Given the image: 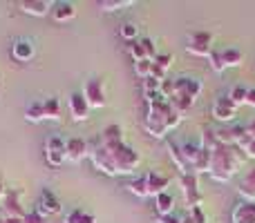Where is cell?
<instances>
[{"label": "cell", "instance_id": "1", "mask_svg": "<svg viewBox=\"0 0 255 223\" xmlns=\"http://www.w3.org/2000/svg\"><path fill=\"white\" fill-rule=\"evenodd\" d=\"M150 110H148V116H145L143 125L148 130L150 136L154 139H163L170 130H175L181 121V114L175 110V107L168 103V98H163L161 94H157L154 98L148 101Z\"/></svg>", "mask_w": 255, "mask_h": 223}, {"label": "cell", "instance_id": "2", "mask_svg": "<svg viewBox=\"0 0 255 223\" xmlns=\"http://www.w3.org/2000/svg\"><path fill=\"white\" fill-rule=\"evenodd\" d=\"M247 154L240 152L238 145H224L217 143L211 152V167H208V174L213 176L220 183H226L235 176V172L240 170V165L244 163Z\"/></svg>", "mask_w": 255, "mask_h": 223}, {"label": "cell", "instance_id": "3", "mask_svg": "<svg viewBox=\"0 0 255 223\" xmlns=\"http://www.w3.org/2000/svg\"><path fill=\"white\" fill-rule=\"evenodd\" d=\"M202 94V80L193 78V76H179L175 80H163L161 83V96L163 98H195Z\"/></svg>", "mask_w": 255, "mask_h": 223}, {"label": "cell", "instance_id": "4", "mask_svg": "<svg viewBox=\"0 0 255 223\" xmlns=\"http://www.w3.org/2000/svg\"><path fill=\"white\" fill-rule=\"evenodd\" d=\"M112 152V161H115L117 174H130L136 165H139V154L126 143H119L117 148L110 149Z\"/></svg>", "mask_w": 255, "mask_h": 223}, {"label": "cell", "instance_id": "5", "mask_svg": "<svg viewBox=\"0 0 255 223\" xmlns=\"http://www.w3.org/2000/svg\"><path fill=\"white\" fill-rule=\"evenodd\" d=\"M90 156H92L94 167H97V170H101L103 174H110V176L117 174L115 161H112V152L101 143V141H97V145L90 149Z\"/></svg>", "mask_w": 255, "mask_h": 223}, {"label": "cell", "instance_id": "6", "mask_svg": "<svg viewBox=\"0 0 255 223\" xmlns=\"http://www.w3.org/2000/svg\"><path fill=\"white\" fill-rule=\"evenodd\" d=\"M83 96L85 101H88L90 110L92 107H97V110H101V107H106V87H103V80L101 78H92L85 83L83 87Z\"/></svg>", "mask_w": 255, "mask_h": 223}, {"label": "cell", "instance_id": "7", "mask_svg": "<svg viewBox=\"0 0 255 223\" xmlns=\"http://www.w3.org/2000/svg\"><path fill=\"white\" fill-rule=\"evenodd\" d=\"M188 52L195 54V56H211V52H213V34H208V31H195V34H190Z\"/></svg>", "mask_w": 255, "mask_h": 223}, {"label": "cell", "instance_id": "8", "mask_svg": "<svg viewBox=\"0 0 255 223\" xmlns=\"http://www.w3.org/2000/svg\"><path fill=\"white\" fill-rule=\"evenodd\" d=\"M181 190H184L186 203H188L190 208L202 206V194H199L197 176H195V172H190V174H181Z\"/></svg>", "mask_w": 255, "mask_h": 223}, {"label": "cell", "instance_id": "9", "mask_svg": "<svg viewBox=\"0 0 255 223\" xmlns=\"http://www.w3.org/2000/svg\"><path fill=\"white\" fill-rule=\"evenodd\" d=\"M235 114H238V105H235L233 101H231L229 96L224 98H217L215 105H213V116L217 118V121L226 123V121H233Z\"/></svg>", "mask_w": 255, "mask_h": 223}, {"label": "cell", "instance_id": "10", "mask_svg": "<svg viewBox=\"0 0 255 223\" xmlns=\"http://www.w3.org/2000/svg\"><path fill=\"white\" fill-rule=\"evenodd\" d=\"M70 112H72V118L74 121H88V116H90V105H88V101H85V96H83V92H74L70 96Z\"/></svg>", "mask_w": 255, "mask_h": 223}, {"label": "cell", "instance_id": "11", "mask_svg": "<svg viewBox=\"0 0 255 223\" xmlns=\"http://www.w3.org/2000/svg\"><path fill=\"white\" fill-rule=\"evenodd\" d=\"M90 154V148L83 139H70L65 141V156L70 161H83L85 156Z\"/></svg>", "mask_w": 255, "mask_h": 223}, {"label": "cell", "instance_id": "12", "mask_svg": "<svg viewBox=\"0 0 255 223\" xmlns=\"http://www.w3.org/2000/svg\"><path fill=\"white\" fill-rule=\"evenodd\" d=\"M34 54H36L34 43H31V40H27V38H18L16 43L11 45V56L16 58L18 63L31 61V58H34Z\"/></svg>", "mask_w": 255, "mask_h": 223}, {"label": "cell", "instance_id": "13", "mask_svg": "<svg viewBox=\"0 0 255 223\" xmlns=\"http://www.w3.org/2000/svg\"><path fill=\"white\" fill-rule=\"evenodd\" d=\"M38 212L40 215H56V212H61V201H58V197L52 192V190H43V194H40V201H38Z\"/></svg>", "mask_w": 255, "mask_h": 223}, {"label": "cell", "instance_id": "14", "mask_svg": "<svg viewBox=\"0 0 255 223\" xmlns=\"http://www.w3.org/2000/svg\"><path fill=\"white\" fill-rule=\"evenodd\" d=\"M145 181H148V194H154V197H159V194L166 192V188L170 185V179L163 174H157V172H150V174H145Z\"/></svg>", "mask_w": 255, "mask_h": 223}, {"label": "cell", "instance_id": "15", "mask_svg": "<svg viewBox=\"0 0 255 223\" xmlns=\"http://www.w3.org/2000/svg\"><path fill=\"white\" fill-rule=\"evenodd\" d=\"M233 223H255V201H244L233 210Z\"/></svg>", "mask_w": 255, "mask_h": 223}, {"label": "cell", "instance_id": "16", "mask_svg": "<svg viewBox=\"0 0 255 223\" xmlns=\"http://www.w3.org/2000/svg\"><path fill=\"white\" fill-rule=\"evenodd\" d=\"M99 141H101L108 149H112V148H117L119 143H124V132H121L119 125H108L106 130L101 132V139Z\"/></svg>", "mask_w": 255, "mask_h": 223}, {"label": "cell", "instance_id": "17", "mask_svg": "<svg viewBox=\"0 0 255 223\" xmlns=\"http://www.w3.org/2000/svg\"><path fill=\"white\" fill-rule=\"evenodd\" d=\"M20 9L29 16H47V11H52V4L45 0H22Z\"/></svg>", "mask_w": 255, "mask_h": 223}, {"label": "cell", "instance_id": "18", "mask_svg": "<svg viewBox=\"0 0 255 223\" xmlns=\"http://www.w3.org/2000/svg\"><path fill=\"white\" fill-rule=\"evenodd\" d=\"M238 190L247 201H255V167H251V170L244 174V179H242V183H240Z\"/></svg>", "mask_w": 255, "mask_h": 223}, {"label": "cell", "instance_id": "19", "mask_svg": "<svg viewBox=\"0 0 255 223\" xmlns=\"http://www.w3.org/2000/svg\"><path fill=\"white\" fill-rule=\"evenodd\" d=\"M52 16H54V20L65 22V20H72V18L76 16V9L72 2H56L52 7Z\"/></svg>", "mask_w": 255, "mask_h": 223}, {"label": "cell", "instance_id": "20", "mask_svg": "<svg viewBox=\"0 0 255 223\" xmlns=\"http://www.w3.org/2000/svg\"><path fill=\"white\" fill-rule=\"evenodd\" d=\"M4 210H7V217H25L27 212H22L20 203H18V192L11 190V192H4Z\"/></svg>", "mask_w": 255, "mask_h": 223}, {"label": "cell", "instance_id": "21", "mask_svg": "<svg viewBox=\"0 0 255 223\" xmlns=\"http://www.w3.org/2000/svg\"><path fill=\"white\" fill-rule=\"evenodd\" d=\"M168 149H170V156H172V161H175V165L181 170V174H190V172H193V167H190L188 161H186L184 152H181V145L170 143V145H168Z\"/></svg>", "mask_w": 255, "mask_h": 223}, {"label": "cell", "instance_id": "22", "mask_svg": "<svg viewBox=\"0 0 255 223\" xmlns=\"http://www.w3.org/2000/svg\"><path fill=\"white\" fill-rule=\"evenodd\" d=\"M172 208H175V199H172V194L163 192V194H159V197H154V210L159 212V217L172 215Z\"/></svg>", "mask_w": 255, "mask_h": 223}, {"label": "cell", "instance_id": "23", "mask_svg": "<svg viewBox=\"0 0 255 223\" xmlns=\"http://www.w3.org/2000/svg\"><path fill=\"white\" fill-rule=\"evenodd\" d=\"M222 61H224V67H238V65H242L244 54L235 47H229L222 52Z\"/></svg>", "mask_w": 255, "mask_h": 223}, {"label": "cell", "instance_id": "24", "mask_svg": "<svg viewBox=\"0 0 255 223\" xmlns=\"http://www.w3.org/2000/svg\"><path fill=\"white\" fill-rule=\"evenodd\" d=\"M63 223H97V219H94V215H90V212L72 210V212H67L65 215Z\"/></svg>", "mask_w": 255, "mask_h": 223}, {"label": "cell", "instance_id": "25", "mask_svg": "<svg viewBox=\"0 0 255 223\" xmlns=\"http://www.w3.org/2000/svg\"><path fill=\"white\" fill-rule=\"evenodd\" d=\"M43 112H45V118H52V121L61 118V103H58V98L43 101Z\"/></svg>", "mask_w": 255, "mask_h": 223}, {"label": "cell", "instance_id": "26", "mask_svg": "<svg viewBox=\"0 0 255 223\" xmlns=\"http://www.w3.org/2000/svg\"><path fill=\"white\" fill-rule=\"evenodd\" d=\"M128 188H130V192L136 194L139 199L150 197V194H148V181H145V176H139V179L130 181V183H128Z\"/></svg>", "mask_w": 255, "mask_h": 223}, {"label": "cell", "instance_id": "27", "mask_svg": "<svg viewBox=\"0 0 255 223\" xmlns=\"http://www.w3.org/2000/svg\"><path fill=\"white\" fill-rule=\"evenodd\" d=\"M199 149H202V143H184L181 145V152H184V156H186V161H188L190 167H193L195 161H197Z\"/></svg>", "mask_w": 255, "mask_h": 223}, {"label": "cell", "instance_id": "28", "mask_svg": "<svg viewBox=\"0 0 255 223\" xmlns=\"http://www.w3.org/2000/svg\"><path fill=\"white\" fill-rule=\"evenodd\" d=\"M25 118L31 123H38L45 118V112H43V103H31L29 107L25 110Z\"/></svg>", "mask_w": 255, "mask_h": 223}, {"label": "cell", "instance_id": "29", "mask_svg": "<svg viewBox=\"0 0 255 223\" xmlns=\"http://www.w3.org/2000/svg\"><path fill=\"white\" fill-rule=\"evenodd\" d=\"M130 4H134V0H99V9L103 11H115V9L130 7Z\"/></svg>", "mask_w": 255, "mask_h": 223}, {"label": "cell", "instance_id": "30", "mask_svg": "<svg viewBox=\"0 0 255 223\" xmlns=\"http://www.w3.org/2000/svg\"><path fill=\"white\" fill-rule=\"evenodd\" d=\"M168 103H170L172 107H175L177 112L184 116L186 112H190V107L195 105V101H190V98H177V96H172V98H168Z\"/></svg>", "mask_w": 255, "mask_h": 223}, {"label": "cell", "instance_id": "31", "mask_svg": "<svg viewBox=\"0 0 255 223\" xmlns=\"http://www.w3.org/2000/svg\"><path fill=\"white\" fill-rule=\"evenodd\" d=\"M247 96H249V89L242 87V85H235V87L231 89V94H229V98H231V101H233L238 107L247 103Z\"/></svg>", "mask_w": 255, "mask_h": 223}, {"label": "cell", "instance_id": "32", "mask_svg": "<svg viewBox=\"0 0 255 223\" xmlns=\"http://www.w3.org/2000/svg\"><path fill=\"white\" fill-rule=\"evenodd\" d=\"M238 148H240V149H244V154H247V156L255 158V139H251L249 134H244V136H242V141L238 143Z\"/></svg>", "mask_w": 255, "mask_h": 223}, {"label": "cell", "instance_id": "33", "mask_svg": "<svg viewBox=\"0 0 255 223\" xmlns=\"http://www.w3.org/2000/svg\"><path fill=\"white\" fill-rule=\"evenodd\" d=\"M45 158H47V163L52 167H61L67 156H65V152H49V149H45Z\"/></svg>", "mask_w": 255, "mask_h": 223}, {"label": "cell", "instance_id": "34", "mask_svg": "<svg viewBox=\"0 0 255 223\" xmlns=\"http://www.w3.org/2000/svg\"><path fill=\"white\" fill-rule=\"evenodd\" d=\"M150 70H152V61H150V58H143V61H136L134 63V72L141 76V78H148Z\"/></svg>", "mask_w": 255, "mask_h": 223}, {"label": "cell", "instance_id": "35", "mask_svg": "<svg viewBox=\"0 0 255 223\" xmlns=\"http://www.w3.org/2000/svg\"><path fill=\"white\" fill-rule=\"evenodd\" d=\"M45 149H49V152H65V141L61 136H49L47 143H45Z\"/></svg>", "mask_w": 255, "mask_h": 223}, {"label": "cell", "instance_id": "36", "mask_svg": "<svg viewBox=\"0 0 255 223\" xmlns=\"http://www.w3.org/2000/svg\"><path fill=\"white\" fill-rule=\"evenodd\" d=\"M154 67H159L161 72H168V67H170V63H172V56L170 54H157V58H154Z\"/></svg>", "mask_w": 255, "mask_h": 223}, {"label": "cell", "instance_id": "37", "mask_svg": "<svg viewBox=\"0 0 255 223\" xmlns=\"http://www.w3.org/2000/svg\"><path fill=\"white\" fill-rule=\"evenodd\" d=\"M136 34H139V27H136L134 22H126V25L121 27V36H124L126 40H134Z\"/></svg>", "mask_w": 255, "mask_h": 223}, {"label": "cell", "instance_id": "38", "mask_svg": "<svg viewBox=\"0 0 255 223\" xmlns=\"http://www.w3.org/2000/svg\"><path fill=\"white\" fill-rule=\"evenodd\" d=\"M208 61H211V67L215 72H224L226 67H224V61H222V52H215V49H213L211 52V56H208Z\"/></svg>", "mask_w": 255, "mask_h": 223}, {"label": "cell", "instance_id": "39", "mask_svg": "<svg viewBox=\"0 0 255 223\" xmlns=\"http://www.w3.org/2000/svg\"><path fill=\"white\" fill-rule=\"evenodd\" d=\"M130 54H132V58H134V63L148 58V56H145V52H143V45L136 43V40H132V43H130Z\"/></svg>", "mask_w": 255, "mask_h": 223}, {"label": "cell", "instance_id": "40", "mask_svg": "<svg viewBox=\"0 0 255 223\" xmlns=\"http://www.w3.org/2000/svg\"><path fill=\"white\" fill-rule=\"evenodd\" d=\"M139 43L143 45L145 56H148L150 61H154V58H157V52H154V43H152V38H143V40H139Z\"/></svg>", "mask_w": 255, "mask_h": 223}, {"label": "cell", "instance_id": "41", "mask_svg": "<svg viewBox=\"0 0 255 223\" xmlns=\"http://www.w3.org/2000/svg\"><path fill=\"white\" fill-rule=\"evenodd\" d=\"M22 223H47V219H45L38 210H34V212H27V215L22 217Z\"/></svg>", "mask_w": 255, "mask_h": 223}, {"label": "cell", "instance_id": "42", "mask_svg": "<svg viewBox=\"0 0 255 223\" xmlns=\"http://www.w3.org/2000/svg\"><path fill=\"white\" fill-rule=\"evenodd\" d=\"M190 217H193V221H195V223H206V217H204L202 206H197V208H190Z\"/></svg>", "mask_w": 255, "mask_h": 223}, {"label": "cell", "instance_id": "43", "mask_svg": "<svg viewBox=\"0 0 255 223\" xmlns=\"http://www.w3.org/2000/svg\"><path fill=\"white\" fill-rule=\"evenodd\" d=\"M157 223H181L179 217H175V212L172 215H163V217H159Z\"/></svg>", "mask_w": 255, "mask_h": 223}, {"label": "cell", "instance_id": "44", "mask_svg": "<svg viewBox=\"0 0 255 223\" xmlns=\"http://www.w3.org/2000/svg\"><path fill=\"white\" fill-rule=\"evenodd\" d=\"M247 103L255 107V89H249V96H247Z\"/></svg>", "mask_w": 255, "mask_h": 223}, {"label": "cell", "instance_id": "45", "mask_svg": "<svg viewBox=\"0 0 255 223\" xmlns=\"http://www.w3.org/2000/svg\"><path fill=\"white\" fill-rule=\"evenodd\" d=\"M247 134L251 136V139H255V121H253V123H249V125H247Z\"/></svg>", "mask_w": 255, "mask_h": 223}, {"label": "cell", "instance_id": "46", "mask_svg": "<svg viewBox=\"0 0 255 223\" xmlns=\"http://www.w3.org/2000/svg\"><path fill=\"white\" fill-rule=\"evenodd\" d=\"M4 223H22L20 217H4Z\"/></svg>", "mask_w": 255, "mask_h": 223}, {"label": "cell", "instance_id": "47", "mask_svg": "<svg viewBox=\"0 0 255 223\" xmlns=\"http://www.w3.org/2000/svg\"><path fill=\"white\" fill-rule=\"evenodd\" d=\"M181 223H195L193 217H186V219H181Z\"/></svg>", "mask_w": 255, "mask_h": 223}, {"label": "cell", "instance_id": "48", "mask_svg": "<svg viewBox=\"0 0 255 223\" xmlns=\"http://www.w3.org/2000/svg\"><path fill=\"white\" fill-rule=\"evenodd\" d=\"M4 197V188H2V185H0V199H2Z\"/></svg>", "mask_w": 255, "mask_h": 223}, {"label": "cell", "instance_id": "49", "mask_svg": "<svg viewBox=\"0 0 255 223\" xmlns=\"http://www.w3.org/2000/svg\"><path fill=\"white\" fill-rule=\"evenodd\" d=\"M0 223H4V217H0Z\"/></svg>", "mask_w": 255, "mask_h": 223}]
</instances>
